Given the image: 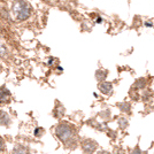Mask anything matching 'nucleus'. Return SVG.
<instances>
[{
    "mask_svg": "<svg viewBox=\"0 0 154 154\" xmlns=\"http://www.w3.org/2000/svg\"><path fill=\"white\" fill-rule=\"evenodd\" d=\"M117 107L120 108V110H122L124 113H130V109H131V106L129 103H117Z\"/></svg>",
    "mask_w": 154,
    "mask_h": 154,
    "instance_id": "11",
    "label": "nucleus"
},
{
    "mask_svg": "<svg viewBox=\"0 0 154 154\" xmlns=\"http://www.w3.org/2000/svg\"><path fill=\"white\" fill-rule=\"evenodd\" d=\"M4 148V141H2V139L0 138V151Z\"/></svg>",
    "mask_w": 154,
    "mask_h": 154,
    "instance_id": "14",
    "label": "nucleus"
},
{
    "mask_svg": "<svg viewBox=\"0 0 154 154\" xmlns=\"http://www.w3.org/2000/svg\"><path fill=\"white\" fill-rule=\"evenodd\" d=\"M14 154H29V151L26 146L22 145H17L16 147L14 148Z\"/></svg>",
    "mask_w": 154,
    "mask_h": 154,
    "instance_id": "10",
    "label": "nucleus"
},
{
    "mask_svg": "<svg viewBox=\"0 0 154 154\" xmlns=\"http://www.w3.org/2000/svg\"><path fill=\"white\" fill-rule=\"evenodd\" d=\"M97 143L94 140H91V139H85V140L82 143V148L85 153L90 154L92 152H94L97 148Z\"/></svg>",
    "mask_w": 154,
    "mask_h": 154,
    "instance_id": "3",
    "label": "nucleus"
},
{
    "mask_svg": "<svg viewBox=\"0 0 154 154\" xmlns=\"http://www.w3.org/2000/svg\"><path fill=\"white\" fill-rule=\"evenodd\" d=\"M119 123L121 124V127H122L123 129H124L125 127H127V125H128V121H127L125 119H123V117H121V119L119 120Z\"/></svg>",
    "mask_w": 154,
    "mask_h": 154,
    "instance_id": "13",
    "label": "nucleus"
},
{
    "mask_svg": "<svg viewBox=\"0 0 154 154\" xmlns=\"http://www.w3.org/2000/svg\"><path fill=\"white\" fill-rule=\"evenodd\" d=\"M11 122V117L6 112L0 110V125H8Z\"/></svg>",
    "mask_w": 154,
    "mask_h": 154,
    "instance_id": "7",
    "label": "nucleus"
},
{
    "mask_svg": "<svg viewBox=\"0 0 154 154\" xmlns=\"http://www.w3.org/2000/svg\"><path fill=\"white\" fill-rule=\"evenodd\" d=\"M145 86H146V79L145 78H139V79L136 81L134 88L137 90H140V89H145Z\"/></svg>",
    "mask_w": 154,
    "mask_h": 154,
    "instance_id": "9",
    "label": "nucleus"
},
{
    "mask_svg": "<svg viewBox=\"0 0 154 154\" xmlns=\"http://www.w3.org/2000/svg\"><path fill=\"white\" fill-rule=\"evenodd\" d=\"M98 154H109L108 152H105V151H103V152H99Z\"/></svg>",
    "mask_w": 154,
    "mask_h": 154,
    "instance_id": "15",
    "label": "nucleus"
},
{
    "mask_svg": "<svg viewBox=\"0 0 154 154\" xmlns=\"http://www.w3.org/2000/svg\"><path fill=\"white\" fill-rule=\"evenodd\" d=\"M55 135L64 144H69L76 137V128L68 122H61L55 127Z\"/></svg>",
    "mask_w": 154,
    "mask_h": 154,
    "instance_id": "2",
    "label": "nucleus"
},
{
    "mask_svg": "<svg viewBox=\"0 0 154 154\" xmlns=\"http://www.w3.org/2000/svg\"><path fill=\"white\" fill-rule=\"evenodd\" d=\"M32 13V8L29 2L26 0H16L12 6V15L15 21H26L30 17Z\"/></svg>",
    "mask_w": 154,
    "mask_h": 154,
    "instance_id": "1",
    "label": "nucleus"
},
{
    "mask_svg": "<svg viewBox=\"0 0 154 154\" xmlns=\"http://www.w3.org/2000/svg\"><path fill=\"white\" fill-rule=\"evenodd\" d=\"M8 55H9V51H8V48H7L4 44H1V43H0V58L5 59V58H7Z\"/></svg>",
    "mask_w": 154,
    "mask_h": 154,
    "instance_id": "12",
    "label": "nucleus"
},
{
    "mask_svg": "<svg viewBox=\"0 0 154 154\" xmlns=\"http://www.w3.org/2000/svg\"><path fill=\"white\" fill-rule=\"evenodd\" d=\"M64 113H66L64 107L62 106V103H60L58 101V103H57V106H55V108H54V113H53L54 116L58 117V119H61V117L64 115Z\"/></svg>",
    "mask_w": 154,
    "mask_h": 154,
    "instance_id": "6",
    "label": "nucleus"
},
{
    "mask_svg": "<svg viewBox=\"0 0 154 154\" xmlns=\"http://www.w3.org/2000/svg\"><path fill=\"white\" fill-rule=\"evenodd\" d=\"M108 76V71L105 70V69H99V70H97L96 72V78L98 82H103L105 79H106V77Z\"/></svg>",
    "mask_w": 154,
    "mask_h": 154,
    "instance_id": "8",
    "label": "nucleus"
},
{
    "mask_svg": "<svg viewBox=\"0 0 154 154\" xmlns=\"http://www.w3.org/2000/svg\"><path fill=\"white\" fill-rule=\"evenodd\" d=\"M11 101V93L5 86L0 88V105H6Z\"/></svg>",
    "mask_w": 154,
    "mask_h": 154,
    "instance_id": "4",
    "label": "nucleus"
},
{
    "mask_svg": "<svg viewBox=\"0 0 154 154\" xmlns=\"http://www.w3.org/2000/svg\"><path fill=\"white\" fill-rule=\"evenodd\" d=\"M98 88L103 94H110L113 91V84L110 82H101V83H99Z\"/></svg>",
    "mask_w": 154,
    "mask_h": 154,
    "instance_id": "5",
    "label": "nucleus"
}]
</instances>
